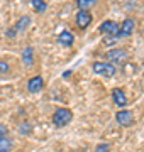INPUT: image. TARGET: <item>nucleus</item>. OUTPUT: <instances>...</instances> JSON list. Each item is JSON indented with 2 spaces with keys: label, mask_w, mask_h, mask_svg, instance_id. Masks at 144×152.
<instances>
[{
  "label": "nucleus",
  "mask_w": 144,
  "mask_h": 152,
  "mask_svg": "<svg viewBox=\"0 0 144 152\" xmlns=\"http://www.w3.org/2000/svg\"><path fill=\"white\" fill-rule=\"evenodd\" d=\"M22 61H24V64H26V66H32L34 59H32V48H31V46H27V48L24 49Z\"/></svg>",
  "instance_id": "12"
},
{
  "label": "nucleus",
  "mask_w": 144,
  "mask_h": 152,
  "mask_svg": "<svg viewBox=\"0 0 144 152\" xmlns=\"http://www.w3.org/2000/svg\"><path fill=\"white\" fill-rule=\"evenodd\" d=\"M107 61H109V64H117V66H122L126 64V61L129 59V54L126 49H120V48H115V49H110V51H107Z\"/></svg>",
  "instance_id": "1"
},
{
  "label": "nucleus",
  "mask_w": 144,
  "mask_h": 152,
  "mask_svg": "<svg viewBox=\"0 0 144 152\" xmlns=\"http://www.w3.org/2000/svg\"><path fill=\"white\" fill-rule=\"evenodd\" d=\"M58 42H60L61 46L71 48L73 42H75V36H73L70 31H63V32H60V36H58Z\"/></svg>",
  "instance_id": "11"
},
{
  "label": "nucleus",
  "mask_w": 144,
  "mask_h": 152,
  "mask_svg": "<svg viewBox=\"0 0 144 152\" xmlns=\"http://www.w3.org/2000/svg\"><path fill=\"white\" fill-rule=\"evenodd\" d=\"M112 100H114V103L119 107V108H124L126 105H127V96H126V91L122 90V88H114L112 90Z\"/></svg>",
  "instance_id": "7"
},
{
  "label": "nucleus",
  "mask_w": 144,
  "mask_h": 152,
  "mask_svg": "<svg viewBox=\"0 0 144 152\" xmlns=\"http://www.w3.org/2000/svg\"><path fill=\"white\" fill-rule=\"evenodd\" d=\"M29 24H31V17H29V15H22L19 20L15 22V26H14L10 31H7V37H15L17 32H22V31H26Z\"/></svg>",
  "instance_id": "5"
},
{
  "label": "nucleus",
  "mask_w": 144,
  "mask_h": 152,
  "mask_svg": "<svg viewBox=\"0 0 144 152\" xmlns=\"http://www.w3.org/2000/svg\"><path fill=\"white\" fill-rule=\"evenodd\" d=\"M12 151V140L9 137H0V152H10Z\"/></svg>",
  "instance_id": "13"
},
{
  "label": "nucleus",
  "mask_w": 144,
  "mask_h": 152,
  "mask_svg": "<svg viewBox=\"0 0 144 152\" xmlns=\"http://www.w3.org/2000/svg\"><path fill=\"white\" fill-rule=\"evenodd\" d=\"M109 151H110V145L105 144V142H102V144H98V145L95 147L93 152H109Z\"/></svg>",
  "instance_id": "16"
},
{
  "label": "nucleus",
  "mask_w": 144,
  "mask_h": 152,
  "mask_svg": "<svg viewBox=\"0 0 144 152\" xmlns=\"http://www.w3.org/2000/svg\"><path fill=\"white\" fill-rule=\"evenodd\" d=\"M43 86H44V80L41 76H32L27 81V90L31 93H39L43 90Z\"/></svg>",
  "instance_id": "10"
},
{
  "label": "nucleus",
  "mask_w": 144,
  "mask_h": 152,
  "mask_svg": "<svg viewBox=\"0 0 144 152\" xmlns=\"http://www.w3.org/2000/svg\"><path fill=\"white\" fill-rule=\"evenodd\" d=\"M92 22V14L88 10H78L76 14V26L80 29H87Z\"/></svg>",
  "instance_id": "8"
},
{
  "label": "nucleus",
  "mask_w": 144,
  "mask_h": 152,
  "mask_svg": "<svg viewBox=\"0 0 144 152\" xmlns=\"http://www.w3.org/2000/svg\"><path fill=\"white\" fill-rule=\"evenodd\" d=\"M115 120L120 127H131L134 124V113L131 110H119L115 113Z\"/></svg>",
  "instance_id": "6"
},
{
  "label": "nucleus",
  "mask_w": 144,
  "mask_h": 152,
  "mask_svg": "<svg viewBox=\"0 0 144 152\" xmlns=\"http://www.w3.org/2000/svg\"><path fill=\"white\" fill-rule=\"evenodd\" d=\"M9 69H10L9 63H7V61H2V59H0V75H7V73H9Z\"/></svg>",
  "instance_id": "17"
},
{
  "label": "nucleus",
  "mask_w": 144,
  "mask_h": 152,
  "mask_svg": "<svg viewBox=\"0 0 144 152\" xmlns=\"http://www.w3.org/2000/svg\"><path fill=\"white\" fill-rule=\"evenodd\" d=\"M73 120V113L71 110L68 108H56V112L53 113V124L56 127H65Z\"/></svg>",
  "instance_id": "2"
},
{
  "label": "nucleus",
  "mask_w": 144,
  "mask_h": 152,
  "mask_svg": "<svg viewBox=\"0 0 144 152\" xmlns=\"http://www.w3.org/2000/svg\"><path fill=\"white\" fill-rule=\"evenodd\" d=\"M31 5H32V9L36 12H44L48 9V4L43 2V0H31Z\"/></svg>",
  "instance_id": "14"
},
{
  "label": "nucleus",
  "mask_w": 144,
  "mask_h": 152,
  "mask_svg": "<svg viewBox=\"0 0 144 152\" xmlns=\"http://www.w3.org/2000/svg\"><path fill=\"white\" fill-rule=\"evenodd\" d=\"M134 20L132 19H126V20L122 22V26H119V37H129L131 34L134 32Z\"/></svg>",
  "instance_id": "9"
},
{
  "label": "nucleus",
  "mask_w": 144,
  "mask_h": 152,
  "mask_svg": "<svg viewBox=\"0 0 144 152\" xmlns=\"http://www.w3.org/2000/svg\"><path fill=\"white\" fill-rule=\"evenodd\" d=\"M92 69H93V73H97V75H100V76H105V78H112L117 71L115 66L109 64V63H102V61L93 63V64H92Z\"/></svg>",
  "instance_id": "3"
},
{
  "label": "nucleus",
  "mask_w": 144,
  "mask_h": 152,
  "mask_svg": "<svg viewBox=\"0 0 144 152\" xmlns=\"http://www.w3.org/2000/svg\"><path fill=\"white\" fill-rule=\"evenodd\" d=\"M76 5H78V9H80V10H88L90 7L95 5V0H78Z\"/></svg>",
  "instance_id": "15"
},
{
  "label": "nucleus",
  "mask_w": 144,
  "mask_h": 152,
  "mask_svg": "<svg viewBox=\"0 0 144 152\" xmlns=\"http://www.w3.org/2000/svg\"><path fill=\"white\" fill-rule=\"evenodd\" d=\"M5 134H7V129L4 125H0V137H5Z\"/></svg>",
  "instance_id": "18"
},
{
  "label": "nucleus",
  "mask_w": 144,
  "mask_h": 152,
  "mask_svg": "<svg viewBox=\"0 0 144 152\" xmlns=\"http://www.w3.org/2000/svg\"><path fill=\"white\" fill-rule=\"evenodd\" d=\"M100 32L105 34L107 37H112V39H119V24L114 20H105L100 24Z\"/></svg>",
  "instance_id": "4"
}]
</instances>
